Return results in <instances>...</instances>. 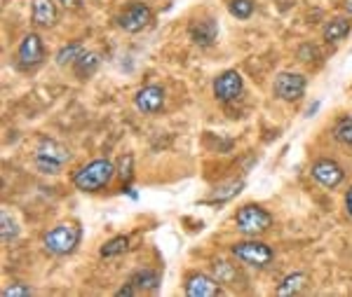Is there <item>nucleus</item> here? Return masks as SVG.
<instances>
[{
  "label": "nucleus",
  "mask_w": 352,
  "mask_h": 297,
  "mask_svg": "<svg viewBox=\"0 0 352 297\" xmlns=\"http://www.w3.org/2000/svg\"><path fill=\"white\" fill-rule=\"evenodd\" d=\"M113 174H116V167L109 159H94L73 174V185L80 192H99L109 187Z\"/></svg>",
  "instance_id": "nucleus-1"
},
{
  "label": "nucleus",
  "mask_w": 352,
  "mask_h": 297,
  "mask_svg": "<svg viewBox=\"0 0 352 297\" xmlns=\"http://www.w3.org/2000/svg\"><path fill=\"white\" fill-rule=\"evenodd\" d=\"M36 169L45 176H56L61 174V169L71 162V152L68 147H64L61 143H56L52 139H43L36 147V155H33Z\"/></svg>",
  "instance_id": "nucleus-2"
},
{
  "label": "nucleus",
  "mask_w": 352,
  "mask_h": 297,
  "mask_svg": "<svg viewBox=\"0 0 352 297\" xmlns=\"http://www.w3.org/2000/svg\"><path fill=\"white\" fill-rule=\"evenodd\" d=\"M82 239V230L73 222H61V225L52 227L47 234H45L43 243H45V250L52 255H71L73 250L78 248Z\"/></svg>",
  "instance_id": "nucleus-3"
},
{
  "label": "nucleus",
  "mask_w": 352,
  "mask_h": 297,
  "mask_svg": "<svg viewBox=\"0 0 352 297\" xmlns=\"http://www.w3.org/2000/svg\"><path fill=\"white\" fill-rule=\"evenodd\" d=\"M235 225L247 237H258V234L268 232L272 227V215L265 209L256 206V204H247V206L237 211Z\"/></svg>",
  "instance_id": "nucleus-4"
},
{
  "label": "nucleus",
  "mask_w": 352,
  "mask_h": 297,
  "mask_svg": "<svg viewBox=\"0 0 352 297\" xmlns=\"http://www.w3.org/2000/svg\"><path fill=\"white\" fill-rule=\"evenodd\" d=\"M230 253L235 260L244 262V265L249 267H256V270H263V267H268L272 262V248L268 243L263 241H256V239H252V241H240V243H232L230 246Z\"/></svg>",
  "instance_id": "nucleus-5"
},
{
  "label": "nucleus",
  "mask_w": 352,
  "mask_h": 297,
  "mask_svg": "<svg viewBox=\"0 0 352 297\" xmlns=\"http://www.w3.org/2000/svg\"><path fill=\"white\" fill-rule=\"evenodd\" d=\"M45 61V45L38 33H28L24 40L16 47V64L24 71H31V68L41 66Z\"/></svg>",
  "instance_id": "nucleus-6"
},
{
  "label": "nucleus",
  "mask_w": 352,
  "mask_h": 297,
  "mask_svg": "<svg viewBox=\"0 0 352 297\" xmlns=\"http://www.w3.org/2000/svg\"><path fill=\"white\" fill-rule=\"evenodd\" d=\"M153 21V12L146 3H129L122 10V14L118 16V26L127 33H141L144 28H148Z\"/></svg>",
  "instance_id": "nucleus-7"
},
{
  "label": "nucleus",
  "mask_w": 352,
  "mask_h": 297,
  "mask_svg": "<svg viewBox=\"0 0 352 297\" xmlns=\"http://www.w3.org/2000/svg\"><path fill=\"white\" fill-rule=\"evenodd\" d=\"M305 87H308V80H305V75L285 71L275 78L272 91H275V96L282 101H298L300 96L305 94Z\"/></svg>",
  "instance_id": "nucleus-8"
},
{
  "label": "nucleus",
  "mask_w": 352,
  "mask_h": 297,
  "mask_svg": "<svg viewBox=\"0 0 352 297\" xmlns=\"http://www.w3.org/2000/svg\"><path fill=\"white\" fill-rule=\"evenodd\" d=\"M242 91H244V82L237 71H226L214 80V96H217L221 104H230V101L240 99Z\"/></svg>",
  "instance_id": "nucleus-9"
},
{
  "label": "nucleus",
  "mask_w": 352,
  "mask_h": 297,
  "mask_svg": "<svg viewBox=\"0 0 352 297\" xmlns=\"http://www.w3.org/2000/svg\"><path fill=\"white\" fill-rule=\"evenodd\" d=\"M310 174L322 187H329V190L338 187L340 182H343V178H345L343 167H340L338 162H333V159H317V162L312 164Z\"/></svg>",
  "instance_id": "nucleus-10"
},
{
  "label": "nucleus",
  "mask_w": 352,
  "mask_h": 297,
  "mask_svg": "<svg viewBox=\"0 0 352 297\" xmlns=\"http://www.w3.org/2000/svg\"><path fill=\"white\" fill-rule=\"evenodd\" d=\"M134 106L144 115H155L164 108V89L157 84H146L134 94Z\"/></svg>",
  "instance_id": "nucleus-11"
},
{
  "label": "nucleus",
  "mask_w": 352,
  "mask_h": 297,
  "mask_svg": "<svg viewBox=\"0 0 352 297\" xmlns=\"http://www.w3.org/2000/svg\"><path fill=\"white\" fill-rule=\"evenodd\" d=\"M186 295L188 297H217L221 295V285L214 276L207 274H192L186 281Z\"/></svg>",
  "instance_id": "nucleus-12"
},
{
  "label": "nucleus",
  "mask_w": 352,
  "mask_h": 297,
  "mask_svg": "<svg viewBox=\"0 0 352 297\" xmlns=\"http://www.w3.org/2000/svg\"><path fill=\"white\" fill-rule=\"evenodd\" d=\"M188 36L197 47H212L219 36V24L214 19H200L188 26Z\"/></svg>",
  "instance_id": "nucleus-13"
},
{
  "label": "nucleus",
  "mask_w": 352,
  "mask_h": 297,
  "mask_svg": "<svg viewBox=\"0 0 352 297\" xmlns=\"http://www.w3.org/2000/svg\"><path fill=\"white\" fill-rule=\"evenodd\" d=\"M31 19L36 26L52 28L56 24V19H59L54 0H33L31 3Z\"/></svg>",
  "instance_id": "nucleus-14"
},
{
  "label": "nucleus",
  "mask_w": 352,
  "mask_h": 297,
  "mask_svg": "<svg viewBox=\"0 0 352 297\" xmlns=\"http://www.w3.org/2000/svg\"><path fill=\"white\" fill-rule=\"evenodd\" d=\"M99 64H101L99 54L87 52V49H85V52L76 59V64H73V73H76L80 80H87L89 75H94V73H96Z\"/></svg>",
  "instance_id": "nucleus-15"
},
{
  "label": "nucleus",
  "mask_w": 352,
  "mask_h": 297,
  "mask_svg": "<svg viewBox=\"0 0 352 297\" xmlns=\"http://www.w3.org/2000/svg\"><path fill=\"white\" fill-rule=\"evenodd\" d=\"M305 285H308V276H305L303 272H294V274H289V276L282 278V283L277 285V295H280V297L298 295Z\"/></svg>",
  "instance_id": "nucleus-16"
},
{
  "label": "nucleus",
  "mask_w": 352,
  "mask_h": 297,
  "mask_svg": "<svg viewBox=\"0 0 352 297\" xmlns=\"http://www.w3.org/2000/svg\"><path fill=\"white\" fill-rule=\"evenodd\" d=\"M352 26L348 19H331L329 24L324 26V40L327 43H340L350 36Z\"/></svg>",
  "instance_id": "nucleus-17"
},
{
  "label": "nucleus",
  "mask_w": 352,
  "mask_h": 297,
  "mask_svg": "<svg viewBox=\"0 0 352 297\" xmlns=\"http://www.w3.org/2000/svg\"><path fill=\"white\" fill-rule=\"evenodd\" d=\"M82 52H85L82 43H71V45H66V47H61L59 52H56L54 61H56V66H73V64H76V59Z\"/></svg>",
  "instance_id": "nucleus-18"
},
{
  "label": "nucleus",
  "mask_w": 352,
  "mask_h": 297,
  "mask_svg": "<svg viewBox=\"0 0 352 297\" xmlns=\"http://www.w3.org/2000/svg\"><path fill=\"white\" fill-rule=\"evenodd\" d=\"M129 283H132L136 290H155L157 285H160V276H157V272L144 270V272H136L134 276L129 278Z\"/></svg>",
  "instance_id": "nucleus-19"
},
{
  "label": "nucleus",
  "mask_w": 352,
  "mask_h": 297,
  "mask_svg": "<svg viewBox=\"0 0 352 297\" xmlns=\"http://www.w3.org/2000/svg\"><path fill=\"white\" fill-rule=\"evenodd\" d=\"M129 250V237H113L109 243L101 246V258H118Z\"/></svg>",
  "instance_id": "nucleus-20"
},
{
  "label": "nucleus",
  "mask_w": 352,
  "mask_h": 297,
  "mask_svg": "<svg viewBox=\"0 0 352 297\" xmlns=\"http://www.w3.org/2000/svg\"><path fill=\"white\" fill-rule=\"evenodd\" d=\"M242 187H244V180H232V182H228V185H221L214 190L209 202H228V199L237 197V194L242 192Z\"/></svg>",
  "instance_id": "nucleus-21"
},
{
  "label": "nucleus",
  "mask_w": 352,
  "mask_h": 297,
  "mask_svg": "<svg viewBox=\"0 0 352 297\" xmlns=\"http://www.w3.org/2000/svg\"><path fill=\"white\" fill-rule=\"evenodd\" d=\"M228 12L235 16V19H249L254 14V0H230Z\"/></svg>",
  "instance_id": "nucleus-22"
},
{
  "label": "nucleus",
  "mask_w": 352,
  "mask_h": 297,
  "mask_svg": "<svg viewBox=\"0 0 352 297\" xmlns=\"http://www.w3.org/2000/svg\"><path fill=\"white\" fill-rule=\"evenodd\" d=\"M333 136H336L338 143L352 147V117L340 119V122L336 124V129H333Z\"/></svg>",
  "instance_id": "nucleus-23"
},
{
  "label": "nucleus",
  "mask_w": 352,
  "mask_h": 297,
  "mask_svg": "<svg viewBox=\"0 0 352 297\" xmlns=\"http://www.w3.org/2000/svg\"><path fill=\"white\" fill-rule=\"evenodd\" d=\"M235 276H237L235 270H232V267L226 260H217V262H214V278H217L219 283H230Z\"/></svg>",
  "instance_id": "nucleus-24"
},
{
  "label": "nucleus",
  "mask_w": 352,
  "mask_h": 297,
  "mask_svg": "<svg viewBox=\"0 0 352 297\" xmlns=\"http://www.w3.org/2000/svg\"><path fill=\"white\" fill-rule=\"evenodd\" d=\"M0 220H3V243H10V241H14V237H16V225H14V220L10 218V213L3 209V213H0Z\"/></svg>",
  "instance_id": "nucleus-25"
},
{
  "label": "nucleus",
  "mask_w": 352,
  "mask_h": 297,
  "mask_svg": "<svg viewBox=\"0 0 352 297\" xmlns=\"http://www.w3.org/2000/svg\"><path fill=\"white\" fill-rule=\"evenodd\" d=\"M33 290L28 288L26 283H14V285H10V288H5L3 290V297H28Z\"/></svg>",
  "instance_id": "nucleus-26"
},
{
  "label": "nucleus",
  "mask_w": 352,
  "mask_h": 297,
  "mask_svg": "<svg viewBox=\"0 0 352 297\" xmlns=\"http://www.w3.org/2000/svg\"><path fill=\"white\" fill-rule=\"evenodd\" d=\"M118 174H120V178L124 180V182H129L132 180V155H124L122 159H120V164H118Z\"/></svg>",
  "instance_id": "nucleus-27"
},
{
  "label": "nucleus",
  "mask_w": 352,
  "mask_h": 297,
  "mask_svg": "<svg viewBox=\"0 0 352 297\" xmlns=\"http://www.w3.org/2000/svg\"><path fill=\"white\" fill-rule=\"evenodd\" d=\"M136 293H139V290H136L134 285L127 281V285H122V288L116 293V297H127V295H136Z\"/></svg>",
  "instance_id": "nucleus-28"
},
{
  "label": "nucleus",
  "mask_w": 352,
  "mask_h": 297,
  "mask_svg": "<svg viewBox=\"0 0 352 297\" xmlns=\"http://www.w3.org/2000/svg\"><path fill=\"white\" fill-rule=\"evenodd\" d=\"M61 5H64L66 10H78L82 5V0H59Z\"/></svg>",
  "instance_id": "nucleus-29"
},
{
  "label": "nucleus",
  "mask_w": 352,
  "mask_h": 297,
  "mask_svg": "<svg viewBox=\"0 0 352 297\" xmlns=\"http://www.w3.org/2000/svg\"><path fill=\"white\" fill-rule=\"evenodd\" d=\"M345 211H348V215L352 218V187L348 190V194H345Z\"/></svg>",
  "instance_id": "nucleus-30"
},
{
  "label": "nucleus",
  "mask_w": 352,
  "mask_h": 297,
  "mask_svg": "<svg viewBox=\"0 0 352 297\" xmlns=\"http://www.w3.org/2000/svg\"><path fill=\"white\" fill-rule=\"evenodd\" d=\"M343 8H345V12H348V16H352V0H345Z\"/></svg>",
  "instance_id": "nucleus-31"
},
{
  "label": "nucleus",
  "mask_w": 352,
  "mask_h": 297,
  "mask_svg": "<svg viewBox=\"0 0 352 297\" xmlns=\"http://www.w3.org/2000/svg\"><path fill=\"white\" fill-rule=\"evenodd\" d=\"M10 3V0H3V5H8Z\"/></svg>",
  "instance_id": "nucleus-32"
}]
</instances>
